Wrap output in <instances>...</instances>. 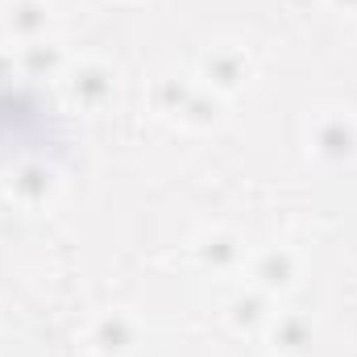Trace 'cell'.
Here are the masks:
<instances>
[{"label": "cell", "instance_id": "obj_1", "mask_svg": "<svg viewBox=\"0 0 357 357\" xmlns=\"http://www.w3.org/2000/svg\"><path fill=\"white\" fill-rule=\"evenodd\" d=\"M54 116L46 112L42 96L38 91H17L13 88V104H8V88L0 91V146L13 129V146H29V150H42V146H54L59 133L50 125Z\"/></svg>", "mask_w": 357, "mask_h": 357}]
</instances>
